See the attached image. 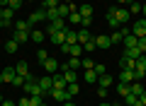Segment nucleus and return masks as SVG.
I'll use <instances>...</instances> for the list:
<instances>
[{"mask_svg": "<svg viewBox=\"0 0 146 106\" xmlns=\"http://www.w3.org/2000/svg\"><path fill=\"white\" fill-rule=\"evenodd\" d=\"M131 34H134L136 39H144V36H146V20H144V17L131 24Z\"/></svg>", "mask_w": 146, "mask_h": 106, "instance_id": "2", "label": "nucleus"}, {"mask_svg": "<svg viewBox=\"0 0 146 106\" xmlns=\"http://www.w3.org/2000/svg\"><path fill=\"white\" fill-rule=\"evenodd\" d=\"M124 56H129V58H134V60H136V58H141L144 53L139 51V46H134V48H124Z\"/></svg>", "mask_w": 146, "mask_h": 106, "instance_id": "28", "label": "nucleus"}, {"mask_svg": "<svg viewBox=\"0 0 146 106\" xmlns=\"http://www.w3.org/2000/svg\"><path fill=\"white\" fill-rule=\"evenodd\" d=\"M107 94H110V89H105V87H98V96H100V99H105Z\"/></svg>", "mask_w": 146, "mask_h": 106, "instance_id": "45", "label": "nucleus"}, {"mask_svg": "<svg viewBox=\"0 0 146 106\" xmlns=\"http://www.w3.org/2000/svg\"><path fill=\"white\" fill-rule=\"evenodd\" d=\"M22 5H25V0H10V3H7V7H12V10H15V12L20 10Z\"/></svg>", "mask_w": 146, "mask_h": 106, "instance_id": "40", "label": "nucleus"}, {"mask_svg": "<svg viewBox=\"0 0 146 106\" xmlns=\"http://www.w3.org/2000/svg\"><path fill=\"white\" fill-rule=\"evenodd\" d=\"M42 65H44V70H46V72H56L61 63H58V60H54V58H46V60H44Z\"/></svg>", "mask_w": 146, "mask_h": 106, "instance_id": "15", "label": "nucleus"}, {"mask_svg": "<svg viewBox=\"0 0 146 106\" xmlns=\"http://www.w3.org/2000/svg\"><path fill=\"white\" fill-rule=\"evenodd\" d=\"M71 56H76V58L83 56V46H80V44H73L71 46Z\"/></svg>", "mask_w": 146, "mask_h": 106, "instance_id": "36", "label": "nucleus"}, {"mask_svg": "<svg viewBox=\"0 0 146 106\" xmlns=\"http://www.w3.org/2000/svg\"><path fill=\"white\" fill-rule=\"evenodd\" d=\"M100 106H119V104H107V101H102V104H100Z\"/></svg>", "mask_w": 146, "mask_h": 106, "instance_id": "54", "label": "nucleus"}, {"mask_svg": "<svg viewBox=\"0 0 146 106\" xmlns=\"http://www.w3.org/2000/svg\"><path fill=\"white\" fill-rule=\"evenodd\" d=\"M122 44H124V48H134V46L139 44V39H136V36H134V34L129 31V34H127L124 39H122Z\"/></svg>", "mask_w": 146, "mask_h": 106, "instance_id": "18", "label": "nucleus"}, {"mask_svg": "<svg viewBox=\"0 0 146 106\" xmlns=\"http://www.w3.org/2000/svg\"><path fill=\"white\" fill-rule=\"evenodd\" d=\"M136 46H139L141 53H146V36H144V39H139V44H136Z\"/></svg>", "mask_w": 146, "mask_h": 106, "instance_id": "46", "label": "nucleus"}, {"mask_svg": "<svg viewBox=\"0 0 146 106\" xmlns=\"http://www.w3.org/2000/svg\"><path fill=\"white\" fill-rule=\"evenodd\" d=\"M29 31H32V29H29ZM29 31H15L12 39H15L17 44H25V41H29Z\"/></svg>", "mask_w": 146, "mask_h": 106, "instance_id": "27", "label": "nucleus"}, {"mask_svg": "<svg viewBox=\"0 0 146 106\" xmlns=\"http://www.w3.org/2000/svg\"><path fill=\"white\" fill-rule=\"evenodd\" d=\"M49 94H51L54 99L58 101V104H66V101H73V96L68 94L66 89H51V92H49Z\"/></svg>", "mask_w": 146, "mask_h": 106, "instance_id": "4", "label": "nucleus"}, {"mask_svg": "<svg viewBox=\"0 0 146 106\" xmlns=\"http://www.w3.org/2000/svg\"><path fill=\"white\" fill-rule=\"evenodd\" d=\"M29 3H34V0H29Z\"/></svg>", "mask_w": 146, "mask_h": 106, "instance_id": "60", "label": "nucleus"}, {"mask_svg": "<svg viewBox=\"0 0 146 106\" xmlns=\"http://www.w3.org/2000/svg\"><path fill=\"white\" fill-rule=\"evenodd\" d=\"M95 72H98V75H105V72H107V68L102 65V63H95V68H93Z\"/></svg>", "mask_w": 146, "mask_h": 106, "instance_id": "42", "label": "nucleus"}, {"mask_svg": "<svg viewBox=\"0 0 146 106\" xmlns=\"http://www.w3.org/2000/svg\"><path fill=\"white\" fill-rule=\"evenodd\" d=\"M12 87H25V77L17 75V77H15V82H12Z\"/></svg>", "mask_w": 146, "mask_h": 106, "instance_id": "44", "label": "nucleus"}, {"mask_svg": "<svg viewBox=\"0 0 146 106\" xmlns=\"http://www.w3.org/2000/svg\"><path fill=\"white\" fill-rule=\"evenodd\" d=\"M107 24H110V27H112V29H119V27H122V24H119V22H117V17H115V15H112V12H110V10H107Z\"/></svg>", "mask_w": 146, "mask_h": 106, "instance_id": "31", "label": "nucleus"}, {"mask_svg": "<svg viewBox=\"0 0 146 106\" xmlns=\"http://www.w3.org/2000/svg\"><path fill=\"white\" fill-rule=\"evenodd\" d=\"M90 22H93V17H80V24H83L85 29H88V27H90Z\"/></svg>", "mask_w": 146, "mask_h": 106, "instance_id": "47", "label": "nucleus"}, {"mask_svg": "<svg viewBox=\"0 0 146 106\" xmlns=\"http://www.w3.org/2000/svg\"><path fill=\"white\" fill-rule=\"evenodd\" d=\"M0 106H17V104H15V101H7V99H5V101H3Z\"/></svg>", "mask_w": 146, "mask_h": 106, "instance_id": "50", "label": "nucleus"}, {"mask_svg": "<svg viewBox=\"0 0 146 106\" xmlns=\"http://www.w3.org/2000/svg\"><path fill=\"white\" fill-rule=\"evenodd\" d=\"M115 89H117V94H119V96H127V94H129V85H124V82H117Z\"/></svg>", "mask_w": 146, "mask_h": 106, "instance_id": "32", "label": "nucleus"}, {"mask_svg": "<svg viewBox=\"0 0 146 106\" xmlns=\"http://www.w3.org/2000/svg\"><path fill=\"white\" fill-rule=\"evenodd\" d=\"M42 96H29V106H42Z\"/></svg>", "mask_w": 146, "mask_h": 106, "instance_id": "43", "label": "nucleus"}, {"mask_svg": "<svg viewBox=\"0 0 146 106\" xmlns=\"http://www.w3.org/2000/svg\"><path fill=\"white\" fill-rule=\"evenodd\" d=\"M29 29H32V24L27 20H17L15 22V31H29Z\"/></svg>", "mask_w": 146, "mask_h": 106, "instance_id": "26", "label": "nucleus"}, {"mask_svg": "<svg viewBox=\"0 0 146 106\" xmlns=\"http://www.w3.org/2000/svg\"><path fill=\"white\" fill-rule=\"evenodd\" d=\"M61 106H76V104H73V101H66V104H61Z\"/></svg>", "mask_w": 146, "mask_h": 106, "instance_id": "56", "label": "nucleus"}, {"mask_svg": "<svg viewBox=\"0 0 146 106\" xmlns=\"http://www.w3.org/2000/svg\"><path fill=\"white\" fill-rule=\"evenodd\" d=\"M61 51L63 53H71V44H61Z\"/></svg>", "mask_w": 146, "mask_h": 106, "instance_id": "49", "label": "nucleus"}, {"mask_svg": "<svg viewBox=\"0 0 146 106\" xmlns=\"http://www.w3.org/2000/svg\"><path fill=\"white\" fill-rule=\"evenodd\" d=\"M80 63H83V70H93L95 68V63L90 60V58H80Z\"/></svg>", "mask_w": 146, "mask_h": 106, "instance_id": "41", "label": "nucleus"}, {"mask_svg": "<svg viewBox=\"0 0 146 106\" xmlns=\"http://www.w3.org/2000/svg\"><path fill=\"white\" fill-rule=\"evenodd\" d=\"M117 3H119V5H129L131 0H117Z\"/></svg>", "mask_w": 146, "mask_h": 106, "instance_id": "52", "label": "nucleus"}, {"mask_svg": "<svg viewBox=\"0 0 146 106\" xmlns=\"http://www.w3.org/2000/svg\"><path fill=\"white\" fill-rule=\"evenodd\" d=\"M139 101H141V106H146V92H144V94L139 96Z\"/></svg>", "mask_w": 146, "mask_h": 106, "instance_id": "51", "label": "nucleus"}, {"mask_svg": "<svg viewBox=\"0 0 146 106\" xmlns=\"http://www.w3.org/2000/svg\"><path fill=\"white\" fill-rule=\"evenodd\" d=\"M17 106H29V96H22V99L17 101Z\"/></svg>", "mask_w": 146, "mask_h": 106, "instance_id": "48", "label": "nucleus"}, {"mask_svg": "<svg viewBox=\"0 0 146 106\" xmlns=\"http://www.w3.org/2000/svg\"><path fill=\"white\" fill-rule=\"evenodd\" d=\"M17 48H20V44H17L15 39H10V41H5V51H7V53H17Z\"/></svg>", "mask_w": 146, "mask_h": 106, "instance_id": "29", "label": "nucleus"}, {"mask_svg": "<svg viewBox=\"0 0 146 106\" xmlns=\"http://www.w3.org/2000/svg\"><path fill=\"white\" fill-rule=\"evenodd\" d=\"M66 44H78V31H73V27H68L66 29Z\"/></svg>", "mask_w": 146, "mask_h": 106, "instance_id": "24", "label": "nucleus"}, {"mask_svg": "<svg viewBox=\"0 0 146 106\" xmlns=\"http://www.w3.org/2000/svg\"><path fill=\"white\" fill-rule=\"evenodd\" d=\"M119 68H122V70H134L136 60H134V58H129V56H122L119 58Z\"/></svg>", "mask_w": 146, "mask_h": 106, "instance_id": "11", "label": "nucleus"}, {"mask_svg": "<svg viewBox=\"0 0 146 106\" xmlns=\"http://www.w3.org/2000/svg\"><path fill=\"white\" fill-rule=\"evenodd\" d=\"M61 75H63V80H66L68 85H71V82H78V72H76V70H71V68H66V70H63Z\"/></svg>", "mask_w": 146, "mask_h": 106, "instance_id": "17", "label": "nucleus"}, {"mask_svg": "<svg viewBox=\"0 0 146 106\" xmlns=\"http://www.w3.org/2000/svg\"><path fill=\"white\" fill-rule=\"evenodd\" d=\"M110 12L117 17V22H119V24H127V22L131 20V15H129V10H127V7H110Z\"/></svg>", "mask_w": 146, "mask_h": 106, "instance_id": "1", "label": "nucleus"}, {"mask_svg": "<svg viewBox=\"0 0 146 106\" xmlns=\"http://www.w3.org/2000/svg\"><path fill=\"white\" fill-rule=\"evenodd\" d=\"M15 72H17L20 77H27V75H29V65H27L25 60H20V63L15 65Z\"/></svg>", "mask_w": 146, "mask_h": 106, "instance_id": "21", "label": "nucleus"}, {"mask_svg": "<svg viewBox=\"0 0 146 106\" xmlns=\"http://www.w3.org/2000/svg\"><path fill=\"white\" fill-rule=\"evenodd\" d=\"M15 77H17L15 68H5V70H3V82H7V85H12V82H15Z\"/></svg>", "mask_w": 146, "mask_h": 106, "instance_id": "14", "label": "nucleus"}, {"mask_svg": "<svg viewBox=\"0 0 146 106\" xmlns=\"http://www.w3.org/2000/svg\"><path fill=\"white\" fill-rule=\"evenodd\" d=\"M3 101H5V99H3V94H0V104H3Z\"/></svg>", "mask_w": 146, "mask_h": 106, "instance_id": "59", "label": "nucleus"}, {"mask_svg": "<svg viewBox=\"0 0 146 106\" xmlns=\"http://www.w3.org/2000/svg\"><path fill=\"white\" fill-rule=\"evenodd\" d=\"M98 77H100V75H98L95 70H85V72H83V80L88 82V85H98Z\"/></svg>", "mask_w": 146, "mask_h": 106, "instance_id": "19", "label": "nucleus"}, {"mask_svg": "<svg viewBox=\"0 0 146 106\" xmlns=\"http://www.w3.org/2000/svg\"><path fill=\"white\" fill-rule=\"evenodd\" d=\"M46 58H49V51L46 48H39V51H36V60H39V63H44Z\"/></svg>", "mask_w": 146, "mask_h": 106, "instance_id": "37", "label": "nucleus"}, {"mask_svg": "<svg viewBox=\"0 0 146 106\" xmlns=\"http://www.w3.org/2000/svg\"><path fill=\"white\" fill-rule=\"evenodd\" d=\"M3 27H7V24H5V22H3V20H0V29H3Z\"/></svg>", "mask_w": 146, "mask_h": 106, "instance_id": "57", "label": "nucleus"}, {"mask_svg": "<svg viewBox=\"0 0 146 106\" xmlns=\"http://www.w3.org/2000/svg\"><path fill=\"white\" fill-rule=\"evenodd\" d=\"M90 39H93V34H90V29H85V27H83V29L78 31V44L83 46V44H88Z\"/></svg>", "mask_w": 146, "mask_h": 106, "instance_id": "22", "label": "nucleus"}, {"mask_svg": "<svg viewBox=\"0 0 146 106\" xmlns=\"http://www.w3.org/2000/svg\"><path fill=\"white\" fill-rule=\"evenodd\" d=\"M95 48H98V46H95V36L88 41V44H83V53H93Z\"/></svg>", "mask_w": 146, "mask_h": 106, "instance_id": "33", "label": "nucleus"}, {"mask_svg": "<svg viewBox=\"0 0 146 106\" xmlns=\"http://www.w3.org/2000/svg\"><path fill=\"white\" fill-rule=\"evenodd\" d=\"M78 15L80 17H93V5H88V3L78 5Z\"/></svg>", "mask_w": 146, "mask_h": 106, "instance_id": "25", "label": "nucleus"}, {"mask_svg": "<svg viewBox=\"0 0 146 106\" xmlns=\"http://www.w3.org/2000/svg\"><path fill=\"white\" fill-rule=\"evenodd\" d=\"M129 15H139V12H141V3H136V0H131V3H129Z\"/></svg>", "mask_w": 146, "mask_h": 106, "instance_id": "35", "label": "nucleus"}, {"mask_svg": "<svg viewBox=\"0 0 146 106\" xmlns=\"http://www.w3.org/2000/svg\"><path fill=\"white\" fill-rule=\"evenodd\" d=\"M95 46L100 51H107V48H112V41H110L107 34H100V36H95Z\"/></svg>", "mask_w": 146, "mask_h": 106, "instance_id": "6", "label": "nucleus"}, {"mask_svg": "<svg viewBox=\"0 0 146 106\" xmlns=\"http://www.w3.org/2000/svg\"><path fill=\"white\" fill-rule=\"evenodd\" d=\"M66 92H68V94H71V96H76V94H78V92H80V87H78V82H71V85L66 87Z\"/></svg>", "mask_w": 146, "mask_h": 106, "instance_id": "34", "label": "nucleus"}, {"mask_svg": "<svg viewBox=\"0 0 146 106\" xmlns=\"http://www.w3.org/2000/svg\"><path fill=\"white\" fill-rule=\"evenodd\" d=\"M141 12H144V20H146V3H144V5H141Z\"/></svg>", "mask_w": 146, "mask_h": 106, "instance_id": "55", "label": "nucleus"}, {"mask_svg": "<svg viewBox=\"0 0 146 106\" xmlns=\"http://www.w3.org/2000/svg\"><path fill=\"white\" fill-rule=\"evenodd\" d=\"M119 82L131 85V82H134V70H122V72H119Z\"/></svg>", "mask_w": 146, "mask_h": 106, "instance_id": "23", "label": "nucleus"}, {"mask_svg": "<svg viewBox=\"0 0 146 106\" xmlns=\"http://www.w3.org/2000/svg\"><path fill=\"white\" fill-rule=\"evenodd\" d=\"M44 20H46V10H44V7H39V10H34V12H32L29 17H27V22H29L32 27H34L36 22H44Z\"/></svg>", "mask_w": 146, "mask_h": 106, "instance_id": "5", "label": "nucleus"}, {"mask_svg": "<svg viewBox=\"0 0 146 106\" xmlns=\"http://www.w3.org/2000/svg\"><path fill=\"white\" fill-rule=\"evenodd\" d=\"M44 39H46V31H39V29H32L29 31V41H34V44H42Z\"/></svg>", "mask_w": 146, "mask_h": 106, "instance_id": "13", "label": "nucleus"}, {"mask_svg": "<svg viewBox=\"0 0 146 106\" xmlns=\"http://www.w3.org/2000/svg\"><path fill=\"white\" fill-rule=\"evenodd\" d=\"M98 87L110 89V87H112V75H107V72H105V75H100V77H98Z\"/></svg>", "mask_w": 146, "mask_h": 106, "instance_id": "20", "label": "nucleus"}, {"mask_svg": "<svg viewBox=\"0 0 146 106\" xmlns=\"http://www.w3.org/2000/svg\"><path fill=\"white\" fill-rule=\"evenodd\" d=\"M127 34H129V29H127V27L124 24H122L119 27V29H115V31H112V36H110V41H112V44H119V41L122 39H124V36Z\"/></svg>", "mask_w": 146, "mask_h": 106, "instance_id": "7", "label": "nucleus"}, {"mask_svg": "<svg viewBox=\"0 0 146 106\" xmlns=\"http://www.w3.org/2000/svg\"><path fill=\"white\" fill-rule=\"evenodd\" d=\"M7 3H10V0H0V7H7Z\"/></svg>", "mask_w": 146, "mask_h": 106, "instance_id": "53", "label": "nucleus"}, {"mask_svg": "<svg viewBox=\"0 0 146 106\" xmlns=\"http://www.w3.org/2000/svg\"><path fill=\"white\" fill-rule=\"evenodd\" d=\"M0 82H3V70H0Z\"/></svg>", "mask_w": 146, "mask_h": 106, "instance_id": "58", "label": "nucleus"}, {"mask_svg": "<svg viewBox=\"0 0 146 106\" xmlns=\"http://www.w3.org/2000/svg\"><path fill=\"white\" fill-rule=\"evenodd\" d=\"M68 24H80V15H78V10L68 15Z\"/></svg>", "mask_w": 146, "mask_h": 106, "instance_id": "38", "label": "nucleus"}, {"mask_svg": "<svg viewBox=\"0 0 146 106\" xmlns=\"http://www.w3.org/2000/svg\"><path fill=\"white\" fill-rule=\"evenodd\" d=\"M144 58H146V53H144Z\"/></svg>", "mask_w": 146, "mask_h": 106, "instance_id": "61", "label": "nucleus"}, {"mask_svg": "<svg viewBox=\"0 0 146 106\" xmlns=\"http://www.w3.org/2000/svg\"><path fill=\"white\" fill-rule=\"evenodd\" d=\"M68 68H71V70H80V68H83V63H80V58L71 56V60H68Z\"/></svg>", "mask_w": 146, "mask_h": 106, "instance_id": "30", "label": "nucleus"}, {"mask_svg": "<svg viewBox=\"0 0 146 106\" xmlns=\"http://www.w3.org/2000/svg\"><path fill=\"white\" fill-rule=\"evenodd\" d=\"M66 29H68V20H61V17H56L54 22H49L46 34H49V31H66Z\"/></svg>", "mask_w": 146, "mask_h": 106, "instance_id": "3", "label": "nucleus"}, {"mask_svg": "<svg viewBox=\"0 0 146 106\" xmlns=\"http://www.w3.org/2000/svg\"><path fill=\"white\" fill-rule=\"evenodd\" d=\"M51 82H54V89H66V87H68V82L63 80V75H61V72H54Z\"/></svg>", "mask_w": 146, "mask_h": 106, "instance_id": "9", "label": "nucleus"}, {"mask_svg": "<svg viewBox=\"0 0 146 106\" xmlns=\"http://www.w3.org/2000/svg\"><path fill=\"white\" fill-rule=\"evenodd\" d=\"M129 92H131V94H134V96H141V94H144V85H141V82L139 80H134V82H131V85H129Z\"/></svg>", "mask_w": 146, "mask_h": 106, "instance_id": "16", "label": "nucleus"}, {"mask_svg": "<svg viewBox=\"0 0 146 106\" xmlns=\"http://www.w3.org/2000/svg\"><path fill=\"white\" fill-rule=\"evenodd\" d=\"M61 3L58 0H44V10H54V7H58Z\"/></svg>", "mask_w": 146, "mask_h": 106, "instance_id": "39", "label": "nucleus"}, {"mask_svg": "<svg viewBox=\"0 0 146 106\" xmlns=\"http://www.w3.org/2000/svg\"><path fill=\"white\" fill-rule=\"evenodd\" d=\"M12 17H15V10L12 7H0V20L5 22V24H10Z\"/></svg>", "mask_w": 146, "mask_h": 106, "instance_id": "12", "label": "nucleus"}, {"mask_svg": "<svg viewBox=\"0 0 146 106\" xmlns=\"http://www.w3.org/2000/svg\"><path fill=\"white\" fill-rule=\"evenodd\" d=\"M36 82H39V87H42V89H44V94H49V92L54 89V82H51V77H49V75L39 77V80H36Z\"/></svg>", "mask_w": 146, "mask_h": 106, "instance_id": "10", "label": "nucleus"}, {"mask_svg": "<svg viewBox=\"0 0 146 106\" xmlns=\"http://www.w3.org/2000/svg\"><path fill=\"white\" fill-rule=\"evenodd\" d=\"M49 39H51V44L54 46H61V44H66V31H49Z\"/></svg>", "mask_w": 146, "mask_h": 106, "instance_id": "8", "label": "nucleus"}]
</instances>
